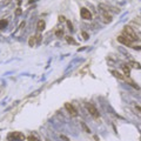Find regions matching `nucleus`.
<instances>
[{
  "label": "nucleus",
  "mask_w": 141,
  "mask_h": 141,
  "mask_svg": "<svg viewBox=\"0 0 141 141\" xmlns=\"http://www.w3.org/2000/svg\"><path fill=\"white\" fill-rule=\"evenodd\" d=\"M65 108L68 111V113L72 115V116H76L78 115V112H76V109L74 108V106L70 102H66L65 103Z\"/></svg>",
  "instance_id": "nucleus-5"
},
{
  "label": "nucleus",
  "mask_w": 141,
  "mask_h": 141,
  "mask_svg": "<svg viewBox=\"0 0 141 141\" xmlns=\"http://www.w3.org/2000/svg\"><path fill=\"white\" fill-rule=\"evenodd\" d=\"M7 26V21L6 20H0V29H4Z\"/></svg>",
  "instance_id": "nucleus-14"
},
{
  "label": "nucleus",
  "mask_w": 141,
  "mask_h": 141,
  "mask_svg": "<svg viewBox=\"0 0 141 141\" xmlns=\"http://www.w3.org/2000/svg\"><path fill=\"white\" fill-rule=\"evenodd\" d=\"M59 20L60 21H65V18L64 16H59Z\"/></svg>",
  "instance_id": "nucleus-20"
},
{
  "label": "nucleus",
  "mask_w": 141,
  "mask_h": 141,
  "mask_svg": "<svg viewBox=\"0 0 141 141\" xmlns=\"http://www.w3.org/2000/svg\"><path fill=\"white\" fill-rule=\"evenodd\" d=\"M67 26H68V29H70V31H72V29H73V25H72V22L70 21H68V20H67Z\"/></svg>",
  "instance_id": "nucleus-16"
},
{
  "label": "nucleus",
  "mask_w": 141,
  "mask_h": 141,
  "mask_svg": "<svg viewBox=\"0 0 141 141\" xmlns=\"http://www.w3.org/2000/svg\"><path fill=\"white\" fill-rule=\"evenodd\" d=\"M27 140H28V141H40V140H38L35 136H33V135H29V136H28Z\"/></svg>",
  "instance_id": "nucleus-15"
},
{
  "label": "nucleus",
  "mask_w": 141,
  "mask_h": 141,
  "mask_svg": "<svg viewBox=\"0 0 141 141\" xmlns=\"http://www.w3.org/2000/svg\"><path fill=\"white\" fill-rule=\"evenodd\" d=\"M82 37H84L85 40H87V39H88V34H87L86 32H82Z\"/></svg>",
  "instance_id": "nucleus-17"
},
{
  "label": "nucleus",
  "mask_w": 141,
  "mask_h": 141,
  "mask_svg": "<svg viewBox=\"0 0 141 141\" xmlns=\"http://www.w3.org/2000/svg\"><path fill=\"white\" fill-rule=\"evenodd\" d=\"M66 41H67L68 43H72V45H75L76 43V41L72 38V37H66Z\"/></svg>",
  "instance_id": "nucleus-12"
},
{
  "label": "nucleus",
  "mask_w": 141,
  "mask_h": 141,
  "mask_svg": "<svg viewBox=\"0 0 141 141\" xmlns=\"http://www.w3.org/2000/svg\"><path fill=\"white\" fill-rule=\"evenodd\" d=\"M129 67H133V68H138V70H141V65L139 62H135V61H130L129 64Z\"/></svg>",
  "instance_id": "nucleus-9"
},
{
  "label": "nucleus",
  "mask_w": 141,
  "mask_h": 141,
  "mask_svg": "<svg viewBox=\"0 0 141 141\" xmlns=\"http://www.w3.org/2000/svg\"><path fill=\"white\" fill-rule=\"evenodd\" d=\"M45 27H46V24H45V21H43V20H39L38 25H37V28H38L39 32L43 31V29H45Z\"/></svg>",
  "instance_id": "nucleus-7"
},
{
  "label": "nucleus",
  "mask_w": 141,
  "mask_h": 141,
  "mask_svg": "<svg viewBox=\"0 0 141 141\" xmlns=\"http://www.w3.org/2000/svg\"><path fill=\"white\" fill-rule=\"evenodd\" d=\"M7 139H8V141H22L25 140V135L20 132H12L8 134Z\"/></svg>",
  "instance_id": "nucleus-2"
},
{
  "label": "nucleus",
  "mask_w": 141,
  "mask_h": 141,
  "mask_svg": "<svg viewBox=\"0 0 141 141\" xmlns=\"http://www.w3.org/2000/svg\"><path fill=\"white\" fill-rule=\"evenodd\" d=\"M136 109H138V111H140V112H141V106H136Z\"/></svg>",
  "instance_id": "nucleus-21"
},
{
  "label": "nucleus",
  "mask_w": 141,
  "mask_h": 141,
  "mask_svg": "<svg viewBox=\"0 0 141 141\" xmlns=\"http://www.w3.org/2000/svg\"><path fill=\"white\" fill-rule=\"evenodd\" d=\"M46 141H49V140H46Z\"/></svg>",
  "instance_id": "nucleus-22"
},
{
  "label": "nucleus",
  "mask_w": 141,
  "mask_h": 141,
  "mask_svg": "<svg viewBox=\"0 0 141 141\" xmlns=\"http://www.w3.org/2000/svg\"><path fill=\"white\" fill-rule=\"evenodd\" d=\"M62 34H64V33H62V31H56V35H58V37H61Z\"/></svg>",
  "instance_id": "nucleus-18"
},
{
  "label": "nucleus",
  "mask_w": 141,
  "mask_h": 141,
  "mask_svg": "<svg viewBox=\"0 0 141 141\" xmlns=\"http://www.w3.org/2000/svg\"><path fill=\"white\" fill-rule=\"evenodd\" d=\"M80 14H81L82 19H85V20H91V19H92V13L88 11L87 8H81Z\"/></svg>",
  "instance_id": "nucleus-6"
},
{
  "label": "nucleus",
  "mask_w": 141,
  "mask_h": 141,
  "mask_svg": "<svg viewBox=\"0 0 141 141\" xmlns=\"http://www.w3.org/2000/svg\"><path fill=\"white\" fill-rule=\"evenodd\" d=\"M132 48H134V49H138V51H141V46H133Z\"/></svg>",
  "instance_id": "nucleus-19"
},
{
  "label": "nucleus",
  "mask_w": 141,
  "mask_h": 141,
  "mask_svg": "<svg viewBox=\"0 0 141 141\" xmlns=\"http://www.w3.org/2000/svg\"><path fill=\"white\" fill-rule=\"evenodd\" d=\"M118 41L121 43H124L125 46H128V47H133V41H130L129 39H127L124 35H119L118 37Z\"/></svg>",
  "instance_id": "nucleus-4"
},
{
  "label": "nucleus",
  "mask_w": 141,
  "mask_h": 141,
  "mask_svg": "<svg viewBox=\"0 0 141 141\" xmlns=\"http://www.w3.org/2000/svg\"><path fill=\"white\" fill-rule=\"evenodd\" d=\"M122 68L125 70V74L127 76H129V73H130V70H129V65H124L122 66Z\"/></svg>",
  "instance_id": "nucleus-10"
},
{
  "label": "nucleus",
  "mask_w": 141,
  "mask_h": 141,
  "mask_svg": "<svg viewBox=\"0 0 141 141\" xmlns=\"http://www.w3.org/2000/svg\"><path fill=\"white\" fill-rule=\"evenodd\" d=\"M81 126H82V128H84V130H85L86 133H91V129H89V128L87 127V126H86V124H85L84 121H81Z\"/></svg>",
  "instance_id": "nucleus-13"
},
{
  "label": "nucleus",
  "mask_w": 141,
  "mask_h": 141,
  "mask_svg": "<svg viewBox=\"0 0 141 141\" xmlns=\"http://www.w3.org/2000/svg\"><path fill=\"white\" fill-rule=\"evenodd\" d=\"M138 34L139 35H141L140 33L138 32L136 29H134V28H132L130 26H126L125 28H124V31H122V35L124 37H126L127 39H129L130 41H136V40H140V39L138 38Z\"/></svg>",
  "instance_id": "nucleus-1"
},
{
  "label": "nucleus",
  "mask_w": 141,
  "mask_h": 141,
  "mask_svg": "<svg viewBox=\"0 0 141 141\" xmlns=\"http://www.w3.org/2000/svg\"><path fill=\"white\" fill-rule=\"evenodd\" d=\"M86 108H87V111H88V113L91 114V115H92L93 118H95V119H98V118H99V115H100V114H99L98 109L95 108V107L93 106L92 103H87V105H86Z\"/></svg>",
  "instance_id": "nucleus-3"
},
{
  "label": "nucleus",
  "mask_w": 141,
  "mask_h": 141,
  "mask_svg": "<svg viewBox=\"0 0 141 141\" xmlns=\"http://www.w3.org/2000/svg\"><path fill=\"white\" fill-rule=\"evenodd\" d=\"M112 74H113L114 76H115V78H118V79H120V80H124V81H125V76L122 75V74H121V73H119V72H118V70H112Z\"/></svg>",
  "instance_id": "nucleus-8"
},
{
  "label": "nucleus",
  "mask_w": 141,
  "mask_h": 141,
  "mask_svg": "<svg viewBox=\"0 0 141 141\" xmlns=\"http://www.w3.org/2000/svg\"><path fill=\"white\" fill-rule=\"evenodd\" d=\"M35 40H37L35 37H31V38H29V41H28V45H29L31 47H33V46L35 45Z\"/></svg>",
  "instance_id": "nucleus-11"
}]
</instances>
